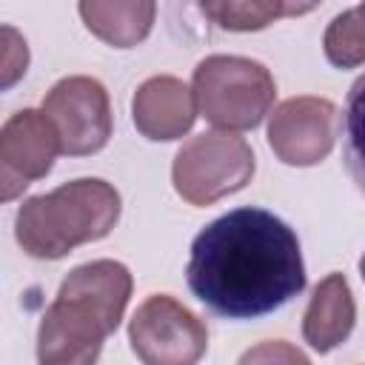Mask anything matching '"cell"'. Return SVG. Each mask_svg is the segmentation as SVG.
<instances>
[{"instance_id":"cell-2","label":"cell","mask_w":365,"mask_h":365,"mask_svg":"<svg viewBox=\"0 0 365 365\" xmlns=\"http://www.w3.org/2000/svg\"><path fill=\"white\" fill-rule=\"evenodd\" d=\"M134 279L117 259L77 265L60 282L37 328L40 365H97L103 342L117 331Z\"/></svg>"},{"instance_id":"cell-9","label":"cell","mask_w":365,"mask_h":365,"mask_svg":"<svg viewBox=\"0 0 365 365\" xmlns=\"http://www.w3.org/2000/svg\"><path fill=\"white\" fill-rule=\"evenodd\" d=\"M60 151V137L43 108H23L0 128V185L3 200H14L34 180L46 177Z\"/></svg>"},{"instance_id":"cell-14","label":"cell","mask_w":365,"mask_h":365,"mask_svg":"<svg viewBox=\"0 0 365 365\" xmlns=\"http://www.w3.org/2000/svg\"><path fill=\"white\" fill-rule=\"evenodd\" d=\"M322 51L336 68H356L365 63V3L339 11L328 23Z\"/></svg>"},{"instance_id":"cell-6","label":"cell","mask_w":365,"mask_h":365,"mask_svg":"<svg viewBox=\"0 0 365 365\" xmlns=\"http://www.w3.org/2000/svg\"><path fill=\"white\" fill-rule=\"evenodd\" d=\"M128 342L143 365H197L208 348V331L174 297L151 294L128 322Z\"/></svg>"},{"instance_id":"cell-7","label":"cell","mask_w":365,"mask_h":365,"mask_svg":"<svg viewBox=\"0 0 365 365\" xmlns=\"http://www.w3.org/2000/svg\"><path fill=\"white\" fill-rule=\"evenodd\" d=\"M43 111L57 128L60 151L86 157L106 148L111 137V103L100 80L74 74L57 80L43 97Z\"/></svg>"},{"instance_id":"cell-16","label":"cell","mask_w":365,"mask_h":365,"mask_svg":"<svg viewBox=\"0 0 365 365\" xmlns=\"http://www.w3.org/2000/svg\"><path fill=\"white\" fill-rule=\"evenodd\" d=\"M237 365H311V359L285 339H265L251 345Z\"/></svg>"},{"instance_id":"cell-8","label":"cell","mask_w":365,"mask_h":365,"mask_svg":"<svg viewBox=\"0 0 365 365\" xmlns=\"http://www.w3.org/2000/svg\"><path fill=\"white\" fill-rule=\"evenodd\" d=\"M339 111L325 97H291L268 114V145L285 165L322 163L339 137Z\"/></svg>"},{"instance_id":"cell-3","label":"cell","mask_w":365,"mask_h":365,"mask_svg":"<svg viewBox=\"0 0 365 365\" xmlns=\"http://www.w3.org/2000/svg\"><path fill=\"white\" fill-rule=\"evenodd\" d=\"M117 220V188L100 177H80L23 200L14 217V237L29 257L60 259L83 242L108 237Z\"/></svg>"},{"instance_id":"cell-12","label":"cell","mask_w":365,"mask_h":365,"mask_svg":"<svg viewBox=\"0 0 365 365\" xmlns=\"http://www.w3.org/2000/svg\"><path fill=\"white\" fill-rule=\"evenodd\" d=\"M77 11L94 37L114 48H131L148 37L157 6L151 0H83Z\"/></svg>"},{"instance_id":"cell-11","label":"cell","mask_w":365,"mask_h":365,"mask_svg":"<svg viewBox=\"0 0 365 365\" xmlns=\"http://www.w3.org/2000/svg\"><path fill=\"white\" fill-rule=\"evenodd\" d=\"M354 322H356V305H354L348 279L342 274H328L325 279L317 282L311 302L305 308V317H302L305 342L314 351L328 354L351 336Z\"/></svg>"},{"instance_id":"cell-4","label":"cell","mask_w":365,"mask_h":365,"mask_svg":"<svg viewBox=\"0 0 365 365\" xmlns=\"http://www.w3.org/2000/svg\"><path fill=\"white\" fill-rule=\"evenodd\" d=\"M191 91L197 111L220 131L257 128L271 114L277 83L271 71L240 54H211L197 63Z\"/></svg>"},{"instance_id":"cell-13","label":"cell","mask_w":365,"mask_h":365,"mask_svg":"<svg viewBox=\"0 0 365 365\" xmlns=\"http://www.w3.org/2000/svg\"><path fill=\"white\" fill-rule=\"evenodd\" d=\"M317 9L314 3H279V0H217L200 3V11L225 31H259L279 17H294Z\"/></svg>"},{"instance_id":"cell-17","label":"cell","mask_w":365,"mask_h":365,"mask_svg":"<svg viewBox=\"0 0 365 365\" xmlns=\"http://www.w3.org/2000/svg\"><path fill=\"white\" fill-rule=\"evenodd\" d=\"M26 66H29L26 40L11 26H3V88L17 83L26 74Z\"/></svg>"},{"instance_id":"cell-1","label":"cell","mask_w":365,"mask_h":365,"mask_svg":"<svg viewBox=\"0 0 365 365\" xmlns=\"http://www.w3.org/2000/svg\"><path fill=\"white\" fill-rule=\"evenodd\" d=\"M185 279L217 317H265L305 288L299 240L285 220L265 208H234L194 237Z\"/></svg>"},{"instance_id":"cell-5","label":"cell","mask_w":365,"mask_h":365,"mask_svg":"<svg viewBox=\"0 0 365 365\" xmlns=\"http://www.w3.org/2000/svg\"><path fill=\"white\" fill-rule=\"evenodd\" d=\"M257 160L245 137L234 131H202L182 143L174 157V191L188 205H211L242 191L254 177Z\"/></svg>"},{"instance_id":"cell-15","label":"cell","mask_w":365,"mask_h":365,"mask_svg":"<svg viewBox=\"0 0 365 365\" xmlns=\"http://www.w3.org/2000/svg\"><path fill=\"white\" fill-rule=\"evenodd\" d=\"M342 160L354 185L365 194V74H359L345 97L342 111Z\"/></svg>"},{"instance_id":"cell-18","label":"cell","mask_w":365,"mask_h":365,"mask_svg":"<svg viewBox=\"0 0 365 365\" xmlns=\"http://www.w3.org/2000/svg\"><path fill=\"white\" fill-rule=\"evenodd\" d=\"M359 274H362V279H365V254L359 257Z\"/></svg>"},{"instance_id":"cell-10","label":"cell","mask_w":365,"mask_h":365,"mask_svg":"<svg viewBox=\"0 0 365 365\" xmlns=\"http://www.w3.org/2000/svg\"><path fill=\"white\" fill-rule=\"evenodd\" d=\"M131 117H134V128L145 140L154 143L180 140L182 134L191 131L197 120V100L194 91L180 77L157 74L137 86L131 100Z\"/></svg>"}]
</instances>
